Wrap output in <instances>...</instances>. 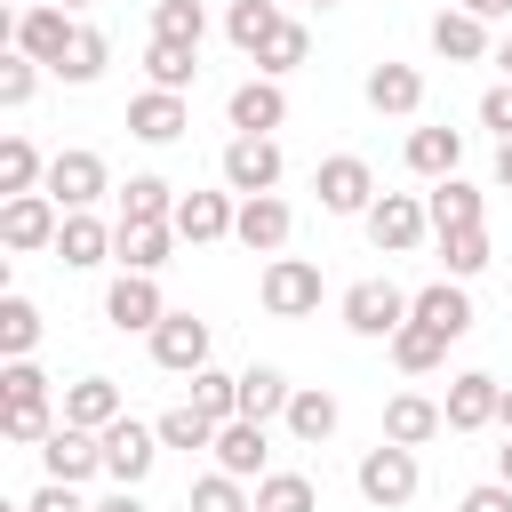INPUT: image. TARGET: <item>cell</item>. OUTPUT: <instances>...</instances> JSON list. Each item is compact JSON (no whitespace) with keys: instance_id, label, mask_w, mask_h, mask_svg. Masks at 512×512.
Returning a JSON list of instances; mask_svg holds the SVG:
<instances>
[{"instance_id":"cell-1","label":"cell","mask_w":512,"mask_h":512,"mask_svg":"<svg viewBox=\"0 0 512 512\" xmlns=\"http://www.w3.org/2000/svg\"><path fill=\"white\" fill-rule=\"evenodd\" d=\"M56 424H64V416L48 408V376H40L32 360H8V368H0V432L24 440V448H40Z\"/></svg>"},{"instance_id":"cell-2","label":"cell","mask_w":512,"mask_h":512,"mask_svg":"<svg viewBox=\"0 0 512 512\" xmlns=\"http://www.w3.org/2000/svg\"><path fill=\"white\" fill-rule=\"evenodd\" d=\"M416 448H400V440H376L360 464H352V488L376 504V512H400V504H416Z\"/></svg>"},{"instance_id":"cell-3","label":"cell","mask_w":512,"mask_h":512,"mask_svg":"<svg viewBox=\"0 0 512 512\" xmlns=\"http://www.w3.org/2000/svg\"><path fill=\"white\" fill-rule=\"evenodd\" d=\"M312 192H320L328 216H368V208H376V168H368L360 152H328V160L312 168Z\"/></svg>"},{"instance_id":"cell-4","label":"cell","mask_w":512,"mask_h":512,"mask_svg":"<svg viewBox=\"0 0 512 512\" xmlns=\"http://www.w3.org/2000/svg\"><path fill=\"white\" fill-rule=\"evenodd\" d=\"M56 232H64V208L48 192H8L0 200V248L40 256V248H56Z\"/></svg>"},{"instance_id":"cell-5","label":"cell","mask_w":512,"mask_h":512,"mask_svg":"<svg viewBox=\"0 0 512 512\" xmlns=\"http://www.w3.org/2000/svg\"><path fill=\"white\" fill-rule=\"evenodd\" d=\"M408 288H392V280H352L344 288V328L352 336H368V344H392V328L408 320Z\"/></svg>"},{"instance_id":"cell-6","label":"cell","mask_w":512,"mask_h":512,"mask_svg":"<svg viewBox=\"0 0 512 512\" xmlns=\"http://www.w3.org/2000/svg\"><path fill=\"white\" fill-rule=\"evenodd\" d=\"M72 32H80V16H72V8H56V0H32V8L16 16L8 48H24L32 64H48V72H56V64L72 56Z\"/></svg>"},{"instance_id":"cell-7","label":"cell","mask_w":512,"mask_h":512,"mask_svg":"<svg viewBox=\"0 0 512 512\" xmlns=\"http://www.w3.org/2000/svg\"><path fill=\"white\" fill-rule=\"evenodd\" d=\"M56 208H96L104 192H112V168H104V152H88V144H72V152H56L48 160V184H40Z\"/></svg>"},{"instance_id":"cell-8","label":"cell","mask_w":512,"mask_h":512,"mask_svg":"<svg viewBox=\"0 0 512 512\" xmlns=\"http://www.w3.org/2000/svg\"><path fill=\"white\" fill-rule=\"evenodd\" d=\"M360 224H368V240H376L384 256H416V248H424V232H432V216H424V200H416V192H376V208H368Z\"/></svg>"},{"instance_id":"cell-9","label":"cell","mask_w":512,"mask_h":512,"mask_svg":"<svg viewBox=\"0 0 512 512\" xmlns=\"http://www.w3.org/2000/svg\"><path fill=\"white\" fill-rule=\"evenodd\" d=\"M256 296H264L272 320H304V312H320V264H304V256H272L264 280H256Z\"/></svg>"},{"instance_id":"cell-10","label":"cell","mask_w":512,"mask_h":512,"mask_svg":"<svg viewBox=\"0 0 512 512\" xmlns=\"http://www.w3.org/2000/svg\"><path fill=\"white\" fill-rule=\"evenodd\" d=\"M104 320H112L120 336H152V328L168 320V296H160V272H120V280L104 288Z\"/></svg>"},{"instance_id":"cell-11","label":"cell","mask_w":512,"mask_h":512,"mask_svg":"<svg viewBox=\"0 0 512 512\" xmlns=\"http://www.w3.org/2000/svg\"><path fill=\"white\" fill-rule=\"evenodd\" d=\"M152 464H160V424H136V416L104 424V480L112 488H144Z\"/></svg>"},{"instance_id":"cell-12","label":"cell","mask_w":512,"mask_h":512,"mask_svg":"<svg viewBox=\"0 0 512 512\" xmlns=\"http://www.w3.org/2000/svg\"><path fill=\"white\" fill-rule=\"evenodd\" d=\"M288 232H296V208H288L280 192H240V216H232V240H240V248L280 256V248H288Z\"/></svg>"},{"instance_id":"cell-13","label":"cell","mask_w":512,"mask_h":512,"mask_svg":"<svg viewBox=\"0 0 512 512\" xmlns=\"http://www.w3.org/2000/svg\"><path fill=\"white\" fill-rule=\"evenodd\" d=\"M224 120H232V136H272V128L288 120V88H280L272 72H256V80H240V88L224 96Z\"/></svg>"},{"instance_id":"cell-14","label":"cell","mask_w":512,"mask_h":512,"mask_svg":"<svg viewBox=\"0 0 512 512\" xmlns=\"http://www.w3.org/2000/svg\"><path fill=\"white\" fill-rule=\"evenodd\" d=\"M40 472L48 480H96L104 472V432H80V424H56L48 440H40Z\"/></svg>"},{"instance_id":"cell-15","label":"cell","mask_w":512,"mask_h":512,"mask_svg":"<svg viewBox=\"0 0 512 512\" xmlns=\"http://www.w3.org/2000/svg\"><path fill=\"white\" fill-rule=\"evenodd\" d=\"M216 168H224V192H272L288 160H280V144H272V136H232Z\"/></svg>"},{"instance_id":"cell-16","label":"cell","mask_w":512,"mask_h":512,"mask_svg":"<svg viewBox=\"0 0 512 512\" xmlns=\"http://www.w3.org/2000/svg\"><path fill=\"white\" fill-rule=\"evenodd\" d=\"M208 320H192V312H168L160 328H152V360L168 368V376H200L208 368Z\"/></svg>"},{"instance_id":"cell-17","label":"cell","mask_w":512,"mask_h":512,"mask_svg":"<svg viewBox=\"0 0 512 512\" xmlns=\"http://www.w3.org/2000/svg\"><path fill=\"white\" fill-rule=\"evenodd\" d=\"M232 216H240V200H232V192H184L168 224H176V240H184V248H208V240H232Z\"/></svg>"},{"instance_id":"cell-18","label":"cell","mask_w":512,"mask_h":512,"mask_svg":"<svg viewBox=\"0 0 512 512\" xmlns=\"http://www.w3.org/2000/svg\"><path fill=\"white\" fill-rule=\"evenodd\" d=\"M496 400H504V384L488 376V368H464V376H448V432H488L496 424Z\"/></svg>"},{"instance_id":"cell-19","label":"cell","mask_w":512,"mask_h":512,"mask_svg":"<svg viewBox=\"0 0 512 512\" xmlns=\"http://www.w3.org/2000/svg\"><path fill=\"white\" fill-rule=\"evenodd\" d=\"M192 128V104L176 96V88H144V96H128V136H144V144H176Z\"/></svg>"},{"instance_id":"cell-20","label":"cell","mask_w":512,"mask_h":512,"mask_svg":"<svg viewBox=\"0 0 512 512\" xmlns=\"http://www.w3.org/2000/svg\"><path fill=\"white\" fill-rule=\"evenodd\" d=\"M112 232H120V224H104L96 208H64V232H56V256H64L72 272H96V264H112Z\"/></svg>"},{"instance_id":"cell-21","label":"cell","mask_w":512,"mask_h":512,"mask_svg":"<svg viewBox=\"0 0 512 512\" xmlns=\"http://www.w3.org/2000/svg\"><path fill=\"white\" fill-rule=\"evenodd\" d=\"M216 464H224L232 480H264V472H272V440H264V424H256V416L216 424Z\"/></svg>"},{"instance_id":"cell-22","label":"cell","mask_w":512,"mask_h":512,"mask_svg":"<svg viewBox=\"0 0 512 512\" xmlns=\"http://www.w3.org/2000/svg\"><path fill=\"white\" fill-rule=\"evenodd\" d=\"M360 96H368V112H392V120H408L416 104H424V72L416 64H368V80H360Z\"/></svg>"},{"instance_id":"cell-23","label":"cell","mask_w":512,"mask_h":512,"mask_svg":"<svg viewBox=\"0 0 512 512\" xmlns=\"http://www.w3.org/2000/svg\"><path fill=\"white\" fill-rule=\"evenodd\" d=\"M400 160H408V176L440 184V176H456V168H464V128H408Z\"/></svg>"},{"instance_id":"cell-24","label":"cell","mask_w":512,"mask_h":512,"mask_svg":"<svg viewBox=\"0 0 512 512\" xmlns=\"http://www.w3.org/2000/svg\"><path fill=\"white\" fill-rule=\"evenodd\" d=\"M440 432H448V408H440V400H424V392H392V400H384V440L424 448V440H440Z\"/></svg>"},{"instance_id":"cell-25","label":"cell","mask_w":512,"mask_h":512,"mask_svg":"<svg viewBox=\"0 0 512 512\" xmlns=\"http://www.w3.org/2000/svg\"><path fill=\"white\" fill-rule=\"evenodd\" d=\"M424 216H432V232H464V224H480V216H488V192H480V184H464V176H440V184L424 192Z\"/></svg>"},{"instance_id":"cell-26","label":"cell","mask_w":512,"mask_h":512,"mask_svg":"<svg viewBox=\"0 0 512 512\" xmlns=\"http://www.w3.org/2000/svg\"><path fill=\"white\" fill-rule=\"evenodd\" d=\"M176 256V224H120L112 232V264L120 272H160Z\"/></svg>"},{"instance_id":"cell-27","label":"cell","mask_w":512,"mask_h":512,"mask_svg":"<svg viewBox=\"0 0 512 512\" xmlns=\"http://www.w3.org/2000/svg\"><path fill=\"white\" fill-rule=\"evenodd\" d=\"M408 312H416V320H432L448 344H456V336H472V296H464V280H448V272H440L432 288H416V304H408Z\"/></svg>"},{"instance_id":"cell-28","label":"cell","mask_w":512,"mask_h":512,"mask_svg":"<svg viewBox=\"0 0 512 512\" xmlns=\"http://www.w3.org/2000/svg\"><path fill=\"white\" fill-rule=\"evenodd\" d=\"M128 408H120V384L112 376H80V384H64V424H80V432H104V424H120Z\"/></svg>"},{"instance_id":"cell-29","label":"cell","mask_w":512,"mask_h":512,"mask_svg":"<svg viewBox=\"0 0 512 512\" xmlns=\"http://www.w3.org/2000/svg\"><path fill=\"white\" fill-rule=\"evenodd\" d=\"M280 424H288V440L320 448V440H328V432L344 424V408H336V392H320V384H296V392H288V416H280Z\"/></svg>"},{"instance_id":"cell-30","label":"cell","mask_w":512,"mask_h":512,"mask_svg":"<svg viewBox=\"0 0 512 512\" xmlns=\"http://www.w3.org/2000/svg\"><path fill=\"white\" fill-rule=\"evenodd\" d=\"M432 56H448V64H480V56H488V24H480L472 8H440V16H432Z\"/></svg>"},{"instance_id":"cell-31","label":"cell","mask_w":512,"mask_h":512,"mask_svg":"<svg viewBox=\"0 0 512 512\" xmlns=\"http://www.w3.org/2000/svg\"><path fill=\"white\" fill-rule=\"evenodd\" d=\"M440 360H448V336H440L432 320H416V312H408V320L392 328V368H400V376H432Z\"/></svg>"},{"instance_id":"cell-32","label":"cell","mask_w":512,"mask_h":512,"mask_svg":"<svg viewBox=\"0 0 512 512\" xmlns=\"http://www.w3.org/2000/svg\"><path fill=\"white\" fill-rule=\"evenodd\" d=\"M280 24H288V8H280V0H232V8H224V40H232L240 56H256Z\"/></svg>"},{"instance_id":"cell-33","label":"cell","mask_w":512,"mask_h":512,"mask_svg":"<svg viewBox=\"0 0 512 512\" xmlns=\"http://www.w3.org/2000/svg\"><path fill=\"white\" fill-rule=\"evenodd\" d=\"M176 200H184V192H176L168 176H128V184H120V224H168Z\"/></svg>"},{"instance_id":"cell-34","label":"cell","mask_w":512,"mask_h":512,"mask_svg":"<svg viewBox=\"0 0 512 512\" xmlns=\"http://www.w3.org/2000/svg\"><path fill=\"white\" fill-rule=\"evenodd\" d=\"M288 376L272 368V360H256V368H240V416H256V424H272V416H288Z\"/></svg>"},{"instance_id":"cell-35","label":"cell","mask_w":512,"mask_h":512,"mask_svg":"<svg viewBox=\"0 0 512 512\" xmlns=\"http://www.w3.org/2000/svg\"><path fill=\"white\" fill-rule=\"evenodd\" d=\"M144 80L184 96V88L200 80V48H184V40H152V48H144Z\"/></svg>"},{"instance_id":"cell-36","label":"cell","mask_w":512,"mask_h":512,"mask_svg":"<svg viewBox=\"0 0 512 512\" xmlns=\"http://www.w3.org/2000/svg\"><path fill=\"white\" fill-rule=\"evenodd\" d=\"M48 184V160L32 152V136H0V200L8 192H40Z\"/></svg>"},{"instance_id":"cell-37","label":"cell","mask_w":512,"mask_h":512,"mask_svg":"<svg viewBox=\"0 0 512 512\" xmlns=\"http://www.w3.org/2000/svg\"><path fill=\"white\" fill-rule=\"evenodd\" d=\"M488 224H464V232H440V264H448V280H480L488 272Z\"/></svg>"},{"instance_id":"cell-38","label":"cell","mask_w":512,"mask_h":512,"mask_svg":"<svg viewBox=\"0 0 512 512\" xmlns=\"http://www.w3.org/2000/svg\"><path fill=\"white\" fill-rule=\"evenodd\" d=\"M184 512H256V496H248V480H232V472L216 464V472H200V480H192Z\"/></svg>"},{"instance_id":"cell-39","label":"cell","mask_w":512,"mask_h":512,"mask_svg":"<svg viewBox=\"0 0 512 512\" xmlns=\"http://www.w3.org/2000/svg\"><path fill=\"white\" fill-rule=\"evenodd\" d=\"M104 64H112V40H104L96 24H80V32H72V56L56 64V80H72V88H88V80H104Z\"/></svg>"},{"instance_id":"cell-40","label":"cell","mask_w":512,"mask_h":512,"mask_svg":"<svg viewBox=\"0 0 512 512\" xmlns=\"http://www.w3.org/2000/svg\"><path fill=\"white\" fill-rule=\"evenodd\" d=\"M32 344H40V304L32 296H0V352L32 360Z\"/></svg>"},{"instance_id":"cell-41","label":"cell","mask_w":512,"mask_h":512,"mask_svg":"<svg viewBox=\"0 0 512 512\" xmlns=\"http://www.w3.org/2000/svg\"><path fill=\"white\" fill-rule=\"evenodd\" d=\"M160 448H216V416H208L200 400H176V408L160 416Z\"/></svg>"},{"instance_id":"cell-42","label":"cell","mask_w":512,"mask_h":512,"mask_svg":"<svg viewBox=\"0 0 512 512\" xmlns=\"http://www.w3.org/2000/svg\"><path fill=\"white\" fill-rule=\"evenodd\" d=\"M152 40L200 48V40H208V8H200V0H152Z\"/></svg>"},{"instance_id":"cell-43","label":"cell","mask_w":512,"mask_h":512,"mask_svg":"<svg viewBox=\"0 0 512 512\" xmlns=\"http://www.w3.org/2000/svg\"><path fill=\"white\" fill-rule=\"evenodd\" d=\"M256 512H320V488L304 472H264L256 480Z\"/></svg>"},{"instance_id":"cell-44","label":"cell","mask_w":512,"mask_h":512,"mask_svg":"<svg viewBox=\"0 0 512 512\" xmlns=\"http://www.w3.org/2000/svg\"><path fill=\"white\" fill-rule=\"evenodd\" d=\"M304 56H312V32H304V24L288 16V24H280V32L264 40V48H256V72H272V80H288V72H296Z\"/></svg>"},{"instance_id":"cell-45","label":"cell","mask_w":512,"mask_h":512,"mask_svg":"<svg viewBox=\"0 0 512 512\" xmlns=\"http://www.w3.org/2000/svg\"><path fill=\"white\" fill-rule=\"evenodd\" d=\"M40 72H48V64H32L24 48H8V56H0V104H8V112H24V104H32V88H40Z\"/></svg>"},{"instance_id":"cell-46","label":"cell","mask_w":512,"mask_h":512,"mask_svg":"<svg viewBox=\"0 0 512 512\" xmlns=\"http://www.w3.org/2000/svg\"><path fill=\"white\" fill-rule=\"evenodd\" d=\"M192 400H200L216 424H232V416H240V376H224V368H200V376H192Z\"/></svg>"},{"instance_id":"cell-47","label":"cell","mask_w":512,"mask_h":512,"mask_svg":"<svg viewBox=\"0 0 512 512\" xmlns=\"http://www.w3.org/2000/svg\"><path fill=\"white\" fill-rule=\"evenodd\" d=\"M24 512H96V504H80V488H72V480H40V488L24 496Z\"/></svg>"},{"instance_id":"cell-48","label":"cell","mask_w":512,"mask_h":512,"mask_svg":"<svg viewBox=\"0 0 512 512\" xmlns=\"http://www.w3.org/2000/svg\"><path fill=\"white\" fill-rule=\"evenodd\" d=\"M480 128H496V144L512 136V80H496V88H480Z\"/></svg>"},{"instance_id":"cell-49","label":"cell","mask_w":512,"mask_h":512,"mask_svg":"<svg viewBox=\"0 0 512 512\" xmlns=\"http://www.w3.org/2000/svg\"><path fill=\"white\" fill-rule=\"evenodd\" d=\"M456 512H512V480H480V488H464Z\"/></svg>"},{"instance_id":"cell-50","label":"cell","mask_w":512,"mask_h":512,"mask_svg":"<svg viewBox=\"0 0 512 512\" xmlns=\"http://www.w3.org/2000/svg\"><path fill=\"white\" fill-rule=\"evenodd\" d=\"M464 8H472L480 24H504V16H512V0H464Z\"/></svg>"},{"instance_id":"cell-51","label":"cell","mask_w":512,"mask_h":512,"mask_svg":"<svg viewBox=\"0 0 512 512\" xmlns=\"http://www.w3.org/2000/svg\"><path fill=\"white\" fill-rule=\"evenodd\" d=\"M96 512H144V496H136V488H112V496H104Z\"/></svg>"},{"instance_id":"cell-52","label":"cell","mask_w":512,"mask_h":512,"mask_svg":"<svg viewBox=\"0 0 512 512\" xmlns=\"http://www.w3.org/2000/svg\"><path fill=\"white\" fill-rule=\"evenodd\" d=\"M496 184H504V192H512V136H504V144H496Z\"/></svg>"},{"instance_id":"cell-53","label":"cell","mask_w":512,"mask_h":512,"mask_svg":"<svg viewBox=\"0 0 512 512\" xmlns=\"http://www.w3.org/2000/svg\"><path fill=\"white\" fill-rule=\"evenodd\" d=\"M496 480H512V432H504V448H496Z\"/></svg>"},{"instance_id":"cell-54","label":"cell","mask_w":512,"mask_h":512,"mask_svg":"<svg viewBox=\"0 0 512 512\" xmlns=\"http://www.w3.org/2000/svg\"><path fill=\"white\" fill-rule=\"evenodd\" d=\"M496 424H504V432H512V384H504V400H496Z\"/></svg>"},{"instance_id":"cell-55","label":"cell","mask_w":512,"mask_h":512,"mask_svg":"<svg viewBox=\"0 0 512 512\" xmlns=\"http://www.w3.org/2000/svg\"><path fill=\"white\" fill-rule=\"evenodd\" d=\"M496 64H504V80H512V40H504V48H496Z\"/></svg>"},{"instance_id":"cell-56","label":"cell","mask_w":512,"mask_h":512,"mask_svg":"<svg viewBox=\"0 0 512 512\" xmlns=\"http://www.w3.org/2000/svg\"><path fill=\"white\" fill-rule=\"evenodd\" d=\"M56 8H72V16H80V8H88V0H56Z\"/></svg>"},{"instance_id":"cell-57","label":"cell","mask_w":512,"mask_h":512,"mask_svg":"<svg viewBox=\"0 0 512 512\" xmlns=\"http://www.w3.org/2000/svg\"><path fill=\"white\" fill-rule=\"evenodd\" d=\"M304 8H336V0H304Z\"/></svg>"}]
</instances>
